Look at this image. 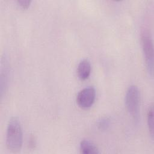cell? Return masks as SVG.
<instances>
[{"mask_svg": "<svg viewBox=\"0 0 154 154\" xmlns=\"http://www.w3.org/2000/svg\"><path fill=\"white\" fill-rule=\"evenodd\" d=\"M23 143V133L20 123L17 118L12 117L9 120L7 128L6 144L12 152L20 150Z\"/></svg>", "mask_w": 154, "mask_h": 154, "instance_id": "cell-1", "label": "cell"}, {"mask_svg": "<svg viewBox=\"0 0 154 154\" xmlns=\"http://www.w3.org/2000/svg\"><path fill=\"white\" fill-rule=\"evenodd\" d=\"M140 94L136 85H131L127 90L125 96V104L129 114L137 119L139 116Z\"/></svg>", "mask_w": 154, "mask_h": 154, "instance_id": "cell-2", "label": "cell"}, {"mask_svg": "<svg viewBox=\"0 0 154 154\" xmlns=\"http://www.w3.org/2000/svg\"><path fill=\"white\" fill-rule=\"evenodd\" d=\"M141 41L147 69L149 73L152 76L153 72V45L149 31H144L142 32Z\"/></svg>", "mask_w": 154, "mask_h": 154, "instance_id": "cell-3", "label": "cell"}, {"mask_svg": "<svg viewBox=\"0 0 154 154\" xmlns=\"http://www.w3.org/2000/svg\"><path fill=\"white\" fill-rule=\"evenodd\" d=\"M95 98V89L91 86H88L78 93L76 97V102L81 108H88L94 103Z\"/></svg>", "mask_w": 154, "mask_h": 154, "instance_id": "cell-4", "label": "cell"}, {"mask_svg": "<svg viewBox=\"0 0 154 154\" xmlns=\"http://www.w3.org/2000/svg\"><path fill=\"white\" fill-rule=\"evenodd\" d=\"M91 73V64L90 61L84 59L80 61L77 67V75L81 80L87 79Z\"/></svg>", "mask_w": 154, "mask_h": 154, "instance_id": "cell-5", "label": "cell"}, {"mask_svg": "<svg viewBox=\"0 0 154 154\" xmlns=\"http://www.w3.org/2000/svg\"><path fill=\"white\" fill-rule=\"evenodd\" d=\"M80 150L84 154H97L99 153L98 148L90 141L86 140L81 141Z\"/></svg>", "mask_w": 154, "mask_h": 154, "instance_id": "cell-6", "label": "cell"}, {"mask_svg": "<svg viewBox=\"0 0 154 154\" xmlns=\"http://www.w3.org/2000/svg\"><path fill=\"white\" fill-rule=\"evenodd\" d=\"M8 66L5 61V63L4 64L2 61L1 63V97H2L3 92L7 87V85L8 83Z\"/></svg>", "mask_w": 154, "mask_h": 154, "instance_id": "cell-7", "label": "cell"}, {"mask_svg": "<svg viewBox=\"0 0 154 154\" xmlns=\"http://www.w3.org/2000/svg\"><path fill=\"white\" fill-rule=\"evenodd\" d=\"M147 122L149 128V130L152 136L153 137V105H150L148 109L147 114Z\"/></svg>", "mask_w": 154, "mask_h": 154, "instance_id": "cell-8", "label": "cell"}, {"mask_svg": "<svg viewBox=\"0 0 154 154\" xmlns=\"http://www.w3.org/2000/svg\"><path fill=\"white\" fill-rule=\"evenodd\" d=\"M31 1H27V0H20V1H17V4L22 8L23 9H26L28 8L31 4Z\"/></svg>", "mask_w": 154, "mask_h": 154, "instance_id": "cell-9", "label": "cell"}]
</instances>
